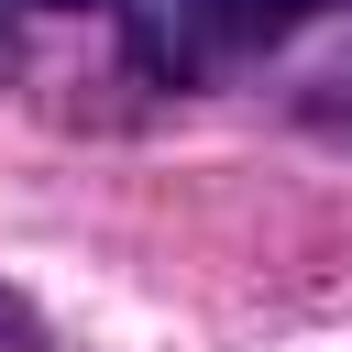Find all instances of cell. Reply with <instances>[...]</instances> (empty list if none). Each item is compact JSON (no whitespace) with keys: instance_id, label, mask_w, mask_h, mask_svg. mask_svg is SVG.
<instances>
[{"instance_id":"6da1fadb","label":"cell","mask_w":352,"mask_h":352,"mask_svg":"<svg viewBox=\"0 0 352 352\" xmlns=\"http://www.w3.org/2000/svg\"><path fill=\"white\" fill-rule=\"evenodd\" d=\"M121 55H132L154 88H209V77L231 66L198 0H121Z\"/></svg>"},{"instance_id":"7a4b0ae2","label":"cell","mask_w":352,"mask_h":352,"mask_svg":"<svg viewBox=\"0 0 352 352\" xmlns=\"http://www.w3.org/2000/svg\"><path fill=\"white\" fill-rule=\"evenodd\" d=\"M198 11H209V33H220V55H231V66L319 22V0H198Z\"/></svg>"},{"instance_id":"3957f363","label":"cell","mask_w":352,"mask_h":352,"mask_svg":"<svg viewBox=\"0 0 352 352\" xmlns=\"http://www.w3.org/2000/svg\"><path fill=\"white\" fill-rule=\"evenodd\" d=\"M0 11H121V0H0Z\"/></svg>"}]
</instances>
